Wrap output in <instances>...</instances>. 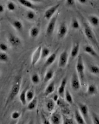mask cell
Here are the masks:
<instances>
[{
	"instance_id": "4",
	"label": "cell",
	"mask_w": 99,
	"mask_h": 124,
	"mask_svg": "<svg viewBox=\"0 0 99 124\" xmlns=\"http://www.w3.org/2000/svg\"><path fill=\"white\" fill-rule=\"evenodd\" d=\"M70 85L71 89L75 91H78L80 89L81 84L76 72H75L72 75L70 80Z\"/></svg>"
},
{
	"instance_id": "1",
	"label": "cell",
	"mask_w": 99,
	"mask_h": 124,
	"mask_svg": "<svg viewBox=\"0 0 99 124\" xmlns=\"http://www.w3.org/2000/svg\"><path fill=\"white\" fill-rule=\"evenodd\" d=\"M84 65L83 56L81 55H79L77 58L76 64V70L78 76L79 77L81 85H83L84 81Z\"/></svg>"
},
{
	"instance_id": "30",
	"label": "cell",
	"mask_w": 99,
	"mask_h": 124,
	"mask_svg": "<svg viewBox=\"0 0 99 124\" xmlns=\"http://www.w3.org/2000/svg\"><path fill=\"white\" fill-rule=\"evenodd\" d=\"M35 98V92L32 89L27 90L26 92V100L27 102H29Z\"/></svg>"
},
{
	"instance_id": "19",
	"label": "cell",
	"mask_w": 99,
	"mask_h": 124,
	"mask_svg": "<svg viewBox=\"0 0 99 124\" xmlns=\"http://www.w3.org/2000/svg\"><path fill=\"white\" fill-rule=\"evenodd\" d=\"M18 2L22 6L25 7L27 8H29L30 10H33L36 8L35 4L30 1H28V0H19Z\"/></svg>"
},
{
	"instance_id": "13",
	"label": "cell",
	"mask_w": 99,
	"mask_h": 124,
	"mask_svg": "<svg viewBox=\"0 0 99 124\" xmlns=\"http://www.w3.org/2000/svg\"><path fill=\"white\" fill-rule=\"evenodd\" d=\"M67 80L66 78H64L63 79V80H62L61 82V84L60 86L57 89V92H58V94L60 96H61V98H64V94H65V92L66 91V85H67Z\"/></svg>"
},
{
	"instance_id": "6",
	"label": "cell",
	"mask_w": 99,
	"mask_h": 124,
	"mask_svg": "<svg viewBox=\"0 0 99 124\" xmlns=\"http://www.w3.org/2000/svg\"><path fill=\"white\" fill-rule=\"evenodd\" d=\"M68 57H69V55H68V53L66 50L63 51L60 54L59 58V63H58L59 68L63 69L66 67L68 63Z\"/></svg>"
},
{
	"instance_id": "47",
	"label": "cell",
	"mask_w": 99,
	"mask_h": 124,
	"mask_svg": "<svg viewBox=\"0 0 99 124\" xmlns=\"http://www.w3.org/2000/svg\"><path fill=\"white\" fill-rule=\"evenodd\" d=\"M18 124H23L22 123H18Z\"/></svg>"
},
{
	"instance_id": "33",
	"label": "cell",
	"mask_w": 99,
	"mask_h": 124,
	"mask_svg": "<svg viewBox=\"0 0 99 124\" xmlns=\"http://www.w3.org/2000/svg\"><path fill=\"white\" fill-rule=\"evenodd\" d=\"M31 81L33 85H38L40 82V77L38 74L34 73L31 76Z\"/></svg>"
},
{
	"instance_id": "48",
	"label": "cell",
	"mask_w": 99,
	"mask_h": 124,
	"mask_svg": "<svg viewBox=\"0 0 99 124\" xmlns=\"http://www.w3.org/2000/svg\"></svg>"
},
{
	"instance_id": "20",
	"label": "cell",
	"mask_w": 99,
	"mask_h": 124,
	"mask_svg": "<svg viewBox=\"0 0 99 124\" xmlns=\"http://www.w3.org/2000/svg\"><path fill=\"white\" fill-rule=\"evenodd\" d=\"M88 21L90 25L97 27L99 26V18L96 15H90L88 17Z\"/></svg>"
},
{
	"instance_id": "2",
	"label": "cell",
	"mask_w": 99,
	"mask_h": 124,
	"mask_svg": "<svg viewBox=\"0 0 99 124\" xmlns=\"http://www.w3.org/2000/svg\"><path fill=\"white\" fill-rule=\"evenodd\" d=\"M84 34L92 44H94V45H96L97 46H98V43L96 39V37H95V34L93 31V30L91 28L90 26L88 23H84Z\"/></svg>"
},
{
	"instance_id": "43",
	"label": "cell",
	"mask_w": 99,
	"mask_h": 124,
	"mask_svg": "<svg viewBox=\"0 0 99 124\" xmlns=\"http://www.w3.org/2000/svg\"><path fill=\"white\" fill-rule=\"evenodd\" d=\"M59 95L58 94H55L53 96L52 99L54 102L56 103L58 102V101H59Z\"/></svg>"
},
{
	"instance_id": "26",
	"label": "cell",
	"mask_w": 99,
	"mask_h": 124,
	"mask_svg": "<svg viewBox=\"0 0 99 124\" xmlns=\"http://www.w3.org/2000/svg\"><path fill=\"white\" fill-rule=\"evenodd\" d=\"M98 91L97 86L94 84H90L88 85L87 93L88 95H93L96 94Z\"/></svg>"
},
{
	"instance_id": "12",
	"label": "cell",
	"mask_w": 99,
	"mask_h": 124,
	"mask_svg": "<svg viewBox=\"0 0 99 124\" xmlns=\"http://www.w3.org/2000/svg\"><path fill=\"white\" fill-rule=\"evenodd\" d=\"M8 40L9 43L13 46L16 47L20 46L22 43V41L19 38L14 34L9 33L8 36Z\"/></svg>"
},
{
	"instance_id": "34",
	"label": "cell",
	"mask_w": 99,
	"mask_h": 124,
	"mask_svg": "<svg viewBox=\"0 0 99 124\" xmlns=\"http://www.w3.org/2000/svg\"><path fill=\"white\" fill-rule=\"evenodd\" d=\"M89 70L93 75H99V67L97 65H91L89 66Z\"/></svg>"
},
{
	"instance_id": "16",
	"label": "cell",
	"mask_w": 99,
	"mask_h": 124,
	"mask_svg": "<svg viewBox=\"0 0 99 124\" xmlns=\"http://www.w3.org/2000/svg\"><path fill=\"white\" fill-rule=\"evenodd\" d=\"M55 82L52 81L47 85L45 91H44V95L46 96H49V95L52 94L55 91Z\"/></svg>"
},
{
	"instance_id": "18",
	"label": "cell",
	"mask_w": 99,
	"mask_h": 124,
	"mask_svg": "<svg viewBox=\"0 0 99 124\" xmlns=\"http://www.w3.org/2000/svg\"><path fill=\"white\" fill-rule=\"evenodd\" d=\"M57 57L56 53H53L51 54L48 57L46 58L45 63H44V66L46 67H49L52 65L54 62L55 61Z\"/></svg>"
},
{
	"instance_id": "39",
	"label": "cell",
	"mask_w": 99,
	"mask_h": 124,
	"mask_svg": "<svg viewBox=\"0 0 99 124\" xmlns=\"http://www.w3.org/2000/svg\"><path fill=\"white\" fill-rule=\"evenodd\" d=\"M8 47L6 44L4 43H0V50L2 52H6L8 51Z\"/></svg>"
},
{
	"instance_id": "3",
	"label": "cell",
	"mask_w": 99,
	"mask_h": 124,
	"mask_svg": "<svg viewBox=\"0 0 99 124\" xmlns=\"http://www.w3.org/2000/svg\"><path fill=\"white\" fill-rule=\"evenodd\" d=\"M20 86H21V81L20 79H17L12 85L11 91L9 93L8 101L13 100L18 94L20 90Z\"/></svg>"
},
{
	"instance_id": "25",
	"label": "cell",
	"mask_w": 99,
	"mask_h": 124,
	"mask_svg": "<svg viewBox=\"0 0 99 124\" xmlns=\"http://www.w3.org/2000/svg\"><path fill=\"white\" fill-rule=\"evenodd\" d=\"M65 99V101L70 105L73 104L74 103V99L72 95H71L70 91L68 90V89H66L65 92L64 98Z\"/></svg>"
},
{
	"instance_id": "24",
	"label": "cell",
	"mask_w": 99,
	"mask_h": 124,
	"mask_svg": "<svg viewBox=\"0 0 99 124\" xmlns=\"http://www.w3.org/2000/svg\"><path fill=\"white\" fill-rule=\"evenodd\" d=\"M54 76V71L52 70V69H50V70H47L46 73L44 75V77L43 78V81L44 82H47L50 81L51 79H52Z\"/></svg>"
},
{
	"instance_id": "38",
	"label": "cell",
	"mask_w": 99,
	"mask_h": 124,
	"mask_svg": "<svg viewBox=\"0 0 99 124\" xmlns=\"http://www.w3.org/2000/svg\"><path fill=\"white\" fill-rule=\"evenodd\" d=\"M21 116V113L19 111H14L11 114V118L13 120H17Z\"/></svg>"
},
{
	"instance_id": "40",
	"label": "cell",
	"mask_w": 99,
	"mask_h": 124,
	"mask_svg": "<svg viewBox=\"0 0 99 124\" xmlns=\"http://www.w3.org/2000/svg\"><path fill=\"white\" fill-rule=\"evenodd\" d=\"M62 124H73V122L71 119L64 118L63 120Z\"/></svg>"
},
{
	"instance_id": "17",
	"label": "cell",
	"mask_w": 99,
	"mask_h": 124,
	"mask_svg": "<svg viewBox=\"0 0 99 124\" xmlns=\"http://www.w3.org/2000/svg\"><path fill=\"white\" fill-rule=\"evenodd\" d=\"M84 51L85 53L88 54L94 57H98V55L97 53V52L95 51V50L90 45H86L84 47Z\"/></svg>"
},
{
	"instance_id": "41",
	"label": "cell",
	"mask_w": 99,
	"mask_h": 124,
	"mask_svg": "<svg viewBox=\"0 0 99 124\" xmlns=\"http://www.w3.org/2000/svg\"><path fill=\"white\" fill-rule=\"evenodd\" d=\"M42 124H51L50 120L47 119L43 115H42Z\"/></svg>"
},
{
	"instance_id": "42",
	"label": "cell",
	"mask_w": 99,
	"mask_h": 124,
	"mask_svg": "<svg viewBox=\"0 0 99 124\" xmlns=\"http://www.w3.org/2000/svg\"><path fill=\"white\" fill-rule=\"evenodd\" d=\"M65 2L66 4L69 6H72L75 4V1L74 0H66Z\"/></svg>"
},
{
	"instance_id": "46",
	"label": "cell",
	"mask_w": 99,
	"mask_h": 124,
	"mask_svg": "<svg viewBox=\"0 0 99 124\" xmlns=\"http://www.w3.org/2000/svg\"><path fill=\"white\" fill-rule=\"evenodd\" d=\"M27 124H34V123H33V121H32V120H30V121Z\"/></svg>"
},
{
	"instance_id": "45",
	"label": "cell",
	"mask_w": 99,
	"mask_h": 124,
	"mask_svg": "<svg viewBox=\"0 0 99 124\" xmlns=\"http://www.w3.org/2000/svg\"><path fill=\"white\" fill-rule=\"evenodd\" d=\"M87 2V1H86V0H79L78 1V2H79L81 4H85Z\"/></svg>"
},
{
	"instance_id": "27",
	"label": "cell",
	"mask_w": 99,
	"mask_h": 124,
	"mask_svg": "<svg viewBox=\"0 0 99 124\" xmlns=\"http://www.w3.org/2000/svg\"><path fill=\"white\" fill-rule=\"evenodd\" d=\"M27 90H28L27 88L23 89L19 94V100L23 105H26L27 103L26 100V92Z\"/></svg>"
},
{
	"instance_id": "15",
	"label": "cell",
	"mask_w": 99,
	"mask_h": 124,
	"mask_svg": "<svg viewBox=\"0 0 99 124\" xmlns=\"http://www.w3.org/2000/svg\"><path fill=\"white\" fill-rule=\"evenodd\" d=\"M80 51V44L79 43H75L73 46L70 51V56L74 58L78 56Z\"/></svg>"
},
{
	"instance_id": "5",
	"label": "cell",
	"mask_w": 99,
	"mask_h": 124,
	"mask_svg": "<svg viewBox=\"0 0 99 124\" xmlns=\"http://www.w3.org/2000/svg\"><path fill=\"white\" fill-rule=\"evenodd\" d=\"M60 6V4H56L47 8L44 12V18L47 20H51L54 17L53 16L57 12L58 9L59 8Z\"/></svg>"
},
{
	"instance_id": "7",
	"label": "cell",
	"mask_w": 99,
	"mask_h": 124,
	"mask_svg": "<svg viewBox=\"0 0 99 124\" xmlns=\"http://www.w3.org/2000/svg\"><path fill=\"white\" fill-rule=\"evenodd\" d=\"M78 106V110L80 113L87 123L89 120V110L88 106L86 104L82 103H79Z\"/></svg>"
},
{
	"instance_id": "11",
	"label": "cell",
	"mask_w": 99,
	"mask_h": 124,
	"mask_svg": "<svg viewBox=\"0 0 99 124\" xmlns=\"http://www.w3.org/2000/svg\"><path fill=\"white\" fill-rule=\"evenodd\" d=\"M68 27L66 23H63L60 25L57 30V37L59 39H63L68 32Z\"/></svg>"
},
{
	"instance_id": "36",
	"label": "cell",
	"mask_w": 99,
	"mask_h": 124,
	"mask_svg": "<svg viewBox=\"0 0 99 124\" xmlns=\"http://www.w3.org/2000/svg\"><path fill=\"white\" fill-rule=\"evenodd\" d=\"M9 60V57L5 52L0 53V61L2 62H7Z\"/></svg>"
},
{
	"instance_id": "28",
	"label": "cell",
	"mask_w": 99,
	"mask_h": 124,
	"mask_svg": "<svg viewBox=\"0 0 99 124\" xmlns=\"http://www.w3.org/2000/svg\"><path fill=\"white\" fill-rule=\"evenodd\" d=\"M38 105V99L35 96L32 100L28 102V104L27 105V109L28 111H33L36 109L37 106Z\"/></svg>"
},
{
	"instance_id": "8",
	"label": "cell",
	"mask_w": 99,
	"mask_h": 124,
	"mask_svg": "<svg viewBox=\"0 0 99 124\" xmlns=\"http://www.w3.org/2000/svg\"><path fill=\"white\" fill-rule=\"evenodd\" d=\"M41 46H38L32 53L31 58V63L32 66L36 65L41 58Z\"/></svg>"
},
{
	"instance_id": "29",
	"label": "cell",
	"mask_w": 99,
	"mask_h": 124,
	"mask_svg": "<svg viewBox=\"0 0 99 124\" xmlns=\"http://www.w3.org/2000/svg\"><path fill=\"white\" fill-rule=\"evenodd\" d=\"M26 17L27 19L29 20V21L32 22L35 20L36 15L35 13L32 11V10H29L26 14Z\"/></svg>"
},
{
	"instance_id": "35",
	"label": "cell",
	"mask_w": 99,
	"mask_h": 124,
	"mask_svg": "<svg viewBox=\"0 0 99 124\" xmlns=\"http://www.w3.org/2000/svg\"><path fill=\"white\" fill-rule=\"evenodd\" d=\"M91 119L93 124H99V115L97 113H92Z\"/></svg>"
},
{
	"instance_id": "10",
	"label": "cell",
	"mask_w": 99,
	"mask_h": 124,
	"mask_svg": "<svg viewBox=\"0 0 99 124\" xmlns=\"http://www.w3.org/2000/svg\"><path fill=\"white\" fill-rule=\"evenodd\" d=\"M57 22V16H54L47 24L46 29V33L47 36H51L55 30Z\"/></svg>"
},
{
	"instance_id": "9",
	"label": "cell",
	"mask_w": 99,
	"mask_h": 124,
	"mask_svg": "<svg viewBox=\"0 0 99 124\" xmlns=\"http://www.w3.org/2000/svg\"><path fill=\"white\" fill-rule=\"evenodd\" d=\"M63 117L59 111L53 112L50 117V121L51 124H62Z\"/></svg>"
},
{
	"instance_id": "22",
	"label": "cell",
	"mask_w": 99,
	"mask_h": 124,
	"mask_svg": "<svg viewBox=\"0 0 99 124\" xmlns=\"http://www.w3.org/2000/svg\"><path fill=\"white\" fill-rule=\"evenodd\" d=\"M12 25L15 30L19 32H22L23 29V25L22 22L18 20H15L12 22Z\"/></svg>"
},
{
	"instance_id": "31",
	"label": "cell",
	"mask_w": 99,
	"mask_h": 124,
	"mask_svg": "<svg viewBox=\"0 0 99 124\" xmlns=\"http://www.w3.org/2000/svg\"><path fill=\"white\" fill-rule=\"evenodd\" d=\"M70 26L71 28L74 30H78L80 27L79 22L76 18H74L71 20Z\"/></svg>"
},
{
	"instance_id": "32",
	"label": "cell",
	"mask_w": 99,
	"mask_h": 124,
	"mask_svg": "<svg viewBox=\"0 0 99 124\" xmlns=\"http://www.w3.org/2000/svg\"><path fill=\"white\" fill-rule=\"evenodd\" d=\"M51 53V51L48 47L44 46L42 47L41 50V58L44 59L48 57Z\"/></svg>"
},
{
	"instance_id": "37",
	"label": "cell",
	"mask_w": 99,
	"mask_h": 124,
	"mask_svg": "<svg viewBox=\"0 0 99 124\" xmlns=\"http://www.w3.org/2000/svg\"><path fill=\"white\" fill-rule=\"evenodd\" d=\"M7 8L10 12H13L16 9V5L13 2H9L7 4Z\"/></svg>"
},
{
	"instance_id": "23",
	"label": "cell",
	"mask_w": 99,
	"mask_h": 124,
	"mask_svg": "<svg viewBox=\"0 0 99 124\" xmlns=\"http://www.w3.org/2000/svg\"><path fill=\"white\" fill-rule=\"evenodd\" d=\"M55 102H54L53 99H49L48 101L46 102V109L49 112H53L54 108L55 107Z\"/></svg>"
},
{
	"instance_id": "21",
	"label": "cell",
	"mask_w": 99,
	"mask_h": 124,
	"mask_svg": "<svg viewBox=\"0 0 99 124\" xmlns=\"http://www.w3.org/2000/svg\"><path fill=\"white\" fill-rule=\"evenodd\" d=\"M40 33V29L37 26H33L29 30V36L31 38H36Z\"/></svg>"
},
{
	"instance_id": "44",
	"label": "cell",
	"mask_w": 99,
	"mask_h": 124,
	"mask_svg": "<svg viewBox=\"0 0 99 124\" xmlns=\"http://www.w3.org/2000/svg\"><path fill=\"white\" fill-rule=\"evenodd\" d=\"M4 7L2 4H0V13H2L4 12Z\"/></svg>"
},
{
	"instance_id": "14",
	"label": "cell",
	"mask_w": 99,
	"mask_h": 124,
	"mask_svg": "<svg viewBox=\"0 0 99 124\" xmlns=\"http://www.w3.org/2000/svg\"><path fill=\"white\" fill-rule=\"evenodd\" d=\"M74 116L75 121L77 124H88L84 118L81 115L79 110L78 109H75L74 112Z\"/></svg>"
}]
</instances>
